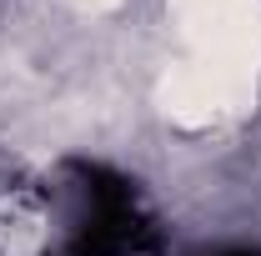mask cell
Returning <instances> with one entry per match:
<instances>
[{
    "label": "cell",
    "mask_w": 261,
    "mask_h": 256,
    "mask_svg": "<svg viewBox=\"0 0 261 256\" xmlns=\"http://www.w3.org/2000/svg\"><path fill=\"white\" fill-rule=\"evenodd\" d=\"M121 0H70V10H81V15H111Z\"/></svg>",
    "instance_id": "obj_3"
},
{
    "label": "cell",
    "mask_w": 261,
    "mask_h": 256,
    "mask_svg": "<svg viewBox=\"0 0 261 256\" xmlns=\"http://www.w3.org/2000/svg\"><path fill=\"white\" fill-rule=\"evenodd\" d=\"M256 86L261 81H241V75H226L216 65H171L156 86V100H161L166 121L176 126H216V121H231V116H246L256 106Z\"/></svg>",
    "instance_id": "obj_2"
},
{
    "label": "cell",
    "mask_w": 261,
    "mask_h": 256,
    "mask_svg": "<svg viewBox=\"0 0 261 256\" xmlns=\"http://www.w3.org/2000/svg\"><path fill=\"white\" fill-rule=\"evenodd\" d=\"M171 20L191 61L261 81V0H171Z\"/></svg>",
    "instance_id": "obj_1"
}]
</instances>
